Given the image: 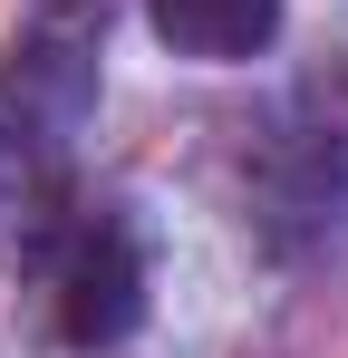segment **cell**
<instances>
[{
    "label": "cell",
    "mask_w": 348,
    "mask_h": 358,
    "mask_svg": "<svg viewBox=\"0 0 348 358\" xmlns=\"http://www.w3.org/2000/svg\"><path fill=\"white\" fill-rule=\"evenodd\" d=\"M107 97V0H29L0 49V271L39 281L87 213V126Z\"/></svg>",
    "instance_id": "obj_1"
},
{
    "label": "cell",
    "mask_w": 348,
    "mask_h": 358,
    "mask_svg": "<svg viewBox=\"0 0 348 358\" xmlns=\"http://www.w3.org/2000/svg\"><path fill=\"white\" fill-rule=\"evenodd\" d=\"M242 194H252V233L281 262L348 233V59L281 87V107L252 126Z\"/></svg>",
    "instance_id": "obj_2"
},
{
    "label": "cell",
    "mask_w": 348,
    "mask_h": 358,
    "mask_svg": "<svg viewBox=\"0 0 348 358\" xmlns=\"http://www.w3.org/2000/svg\"><path fill=\"white\" fill-rule=\"evenodd\" d=\"M39 281H49V310H58V339L68 349H126L145 329V233L116 203L78 213V233L58 242V262Z\"/></svg>",
    "instance_id": "obj_3"
},
{
    "label": "cell",
    "mask_w": 348,
    "mask_h": 358,
    "mask_svg": "<svg viewBox=\"0 0 348 358\" xmlns=\"http://www.w3.org/2000/svg\"><path fill=\"white\" fill-rule=\"evenodd\" d=\"M145 20L194 68H242L281 39V0H145Z\"/></svg>",
    "instance_id": "obj_4"
}]
</instances>
